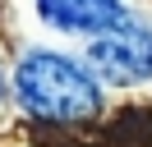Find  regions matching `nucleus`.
<instances>
[{"mask_svg": "<svg viewBox=\"0 0 152 147\" xmlns=\"http://www.w3.org/2000/svg\"><path fill=\"white\" fill-rule=\"evenodd\" d=\"M37 14L60 32L102 37L111 28H120L129 18V9H124V0H37Z\"/></svg>", "mask_w": 152, "mask_h": 147, "instance_id": "7ed1b4c3", "label": "nucleus"}, {"mask_svg": "<svg viewBox=\"0 0 152 147\" xmlns=\"http://www.w3.org/2000/svg\"><path fill=\"white\" fill-rule=\"evenodd\" d=\"M14 97L28 115L51 124H78L102 110V87L88 64L60 51H28L14 69Z\"/></svg>", "mask_w": 152, "mask_h": 147, "instance_id": "f257e3e1", "label": "nucleus"}, {"mask_svg": "<svg viewBox=\"0 0 152 147\" xmlns=\"http://www.w3.org/2000/svg\"><path fill=\"white\" fill-rule=\"evenodd\" d=\"M0 92H5V74H0Z\"/></svg>", "mask_w": 152, "mask_h": 147, "instance_id": "20e7f679", "label": "nucleus"}, {"mask_svg": "<svg viewBox=\"0 0 152 147\" xmlns=\"http://www.w3.org/2000/svg\"><path fill=\"white\" fill-rule=\"evenodd\" d=\"M88 69L102 83H120V87H134V83L152 78V23L143 18H124L120 28L92 37L88 46Z\"/></svg>", "mask_w": 152, "mask_h": 147, "instance_id": "f03ea898", "label": "nucleus"}]
</instances>
